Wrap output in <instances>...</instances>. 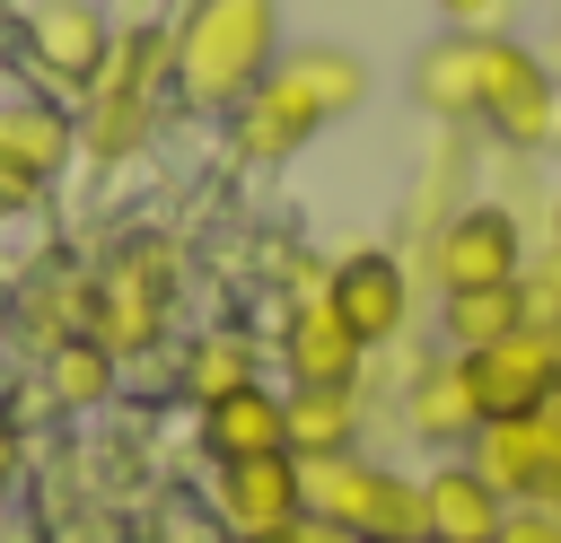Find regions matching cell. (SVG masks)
<instances>
[{"label": "cell", "instance_id": "cell-1", "mask_svg": "<svg viewBox=\"0 0 561 543\" xmlns=\"http://www.w3.org/2000/svg\"><path fill=\"white\" fill-rule=\"evenodd\" d=\"M280 61V0H175L167 18V96L184 114H228Z\"/></svg>", "mask_w": 561, "mask_h": 543}, {"label": "cell", "instance_id": "cell-2", "mask_svg": "<svg viewBox=\"0 0 561 543\" xmlns=\"http://www.w3.org/2000/svg\"><path fill=\"white\" fill-rule=\"evenodd\" d=\"M307 482V517L324 525H351L359 543H430V517H421V482L377 464V455H307L298 464Z\"/></svg>", "mask_w": 561, "mask_h": 543}, {"label": "cell", "instance_id": "cell-3", "mask_svg": "<svg viewBox=\"0 0 561 543\" xmlns=\"http://www.w3.org/2000/svg\"><path fill=\"white\" fill-rule=\"evenodd\" d=\"M175 280H184L175 245H167V236H131V245L88 280V333H96L114 359L158 350L167 324H175Z\"/></svg>", "mask_w": 561, "mask_h": 543}, {"label": "cell", "instance_id": "cell-4", "mask_svg": "<svg viewBox=\"0 0 561 543\" xmlns=\"http://www.w3.org/2000/svg\"><path fill=\"white\" fill-rule=\"evenodd\" d=\"M114 9L105 0H26V18H18V53H26V70L44 79V96H88L96 79H105V61H114Z\"/></svg>", "mask_w": 561, "mask_h": 543}, {"label": "cell", "instance_id": "cell-5", "mask_svg": "<svg viewBox=\"0 0 561 543\" xmlns=\"http://www.w3.org/2000/svg\"><path fill=\"white\" fill-rule=\"evenodd\" d=\"M526 272V219L508 201H456L430 228V280L447 289H508Z\"/></svg>", "mask_w": 561, "mask_h": 543}, {"label": "cell", "instance_id": "cell-6", "mask_svg": "<svg viewBox=\"0 0 561 543\" xmlns=\"http://www.w3.org/2000/svg\"><path fill=\"white\" fill-rule=\"evenodd\" d=\"M465 455L508 508H552L561 517V403L517 412V420H482Z\"/></svg>", "mask_w": 561, "mask_h": 543}, {"label": "cell", "instance_id": "cell-7", "mask_svg": "<svg viewBox=\"0 0 561 543\" xmlns=\"http://www.w3.org/2000/svg\"><path fill=\"white\" fill-rule=\"evenodd\" d=\"M324 307L359 333V350L377 359V350H394L403 333H412V263L394 254V245H351V254H333V272H324Z\"/></svg>", "mask_w": 561, "mask_h": 543}, {"label": "cell", "instance_id": "cell-8", "mask_svg": "<svg viewBox=\"0 0 561 543\" xmlns=\"http://www.w3.org/2000/svg\"><path fill=\"white\" fill-rule=\"evenodd\" d=\"M465 359V385H473V412L482 420H517V412H543L561 403V333H500L491 350H456Z\"/></svg>", "mask_w": 561, "mask_h": 543}, {"label": "cell", "instance_id": "cell-9", "mask_svg": "<svg viewBox=\"0 0 561 543\" xmlns=\"http://www.w3.org/2000/svg\"><path fill=\"white\" fill-rule=\"evenodd\" d=\"M210 517L228 543L245 534H289L307 517V482H298V455H237V464H210Z\"/></svg>", "mask_w": 561, "mask_h": 543}, {"label": "cell", "instance_id": "cell-10", "mask_svg": "<svg viewBox=\"0 0 561 543\" xmlns=\"http://www.w3.org/2000/svg\"><path fill=\"white\" fill-rule=\"evenodd\" d=\"M219 123H228V149H237L245 166H289V158H298V149L324 131L316 96H307L298 79H280V70H272L263 88H245V96H237Z\"/></svg>", "mask_w": 561, "mask_h": 543}, {"label": "cell", "instance_id": "cell-11", "mask_svg": "<svg viewBox=\"0 0 561 543\" xmlns=\"http://www.w3.org/2000/svg\"><path fill=\"white\" fill-rule=\"evenodd\" d=\"M280 377L289 385H359L368 377V350H359V333L324 307V298H298V307H280Z\"/></svg>", "mask_w": 561, "mask_h": 543}, {"label": "cell", "instance_id": "cell-12", "mask_svg": "<svg viewBox=\"0 0 561 543\" xmlns=\"http://www.w3.org/2000/svg\"><path fill=\"white\" fill-rule=\"evenodd\" d=\"M412 105L430 123H447V131L482 123V35L473 26H447V35H430L412 53Z\"/></svg>", "mask_w": 561, "mask_h": 543}, {"label": "cell", "instance_id": "cell-13", "mask_svg": "<svg viewBox=\"0 0 561 543\" xmlns=\"http://www.w3.org/2000/svg\"><path fill=\"white\" fill-rule=\"evenodd\" d=\"M403 429H412L421 447H438V455H465V447H473L482 412H473V385H465V359H456V350H438V359H421V368L403 377Z\"/></svg>", "mask_w": 561, "mask_h": 543}, {"label": "cell", "instance_id": "cell-14", "mask_svg": "<svg viewBox=\"0 0 561 543\" xmlns=\"http://www.w3.org/2000/svg\"><path fill=\"white\" fill-rule=\"evenodd\" d=\"M421 517H430V543H500L508 499L473 473V455H447L421 473Z\"/></svg>", "mask_w": 561, "mask_h": 543}, {"label": "cell", "instance_id": "cell-15", "mask_svg": "<svg viewBox=\"0 0 561 543\" xmlns=\"http://www.w3.org/2000/svg\"><path fill=\"white\" fill-rule=\"evenodd\" d=\"M237 385H263V342L245 324H202V333L175 342V394L193 412L219 403V394H237Z\"/></svg>", "mask_w": 561, "mask_h": 543}, {"label": "cell", "instance_id": "cell-16", "mask_svg": "<svg viewBox=\"0 0 561 543\" xmlns=\"http://www.w3.org/2000/svg\"><path fill=\"white\" fill-rule=\"evenodd\" d=\"M70 158H79V114H70L61 96L35 88V96H9V105H0V166L53 184Z\"/></svg>", "mask_w": 561, "mask_h": 543}, {"label": "cell", "instance_id": "cell-17", "mask_svg": "<svg viewBox=\"0 0 561 543\" xmlns=\"http://www.w3.org/2000/svg\"><path fill=\"white\" fill-rule=\"evenodd\" d=\"M193 438H202V455H210V464L280 455V447H289V429H280V385H237V394L202 403V412H193Z\"/></svg>", "mask_w": 561, "mask_h": 543}, {"label": "cell", "instance_id": "cell-18", "mask_svg": "<svg viewBox=\"0 0 561 543\" xmlns=\"http://www.w3.org/2000/svg\"><path fill=\"white\" fill-rule=\"evenodd\" d=\"M280 429L289 455H351L359 447V385H280Z\"/></svg>", "mask_w": 561, "mask_h": 543}, {"label": "cell", "instance_id": "cell-19", "mask_svg": "<svg viewBox=\"0 0 561 543\" xmlns=\"http://www.w3.org/2000/svg\"><path fill=\"white\" fill-rule=\"evenodd\" d=\"M280 79H298L307 96H316V114L324 123H342V114H359L368 105V61L359 53H342V44H280V61H272Z\"/></svg>", "mask_w": 561, "mask_h": 543}, {"label": "cell", "instance_id": "cell-20", "mask_svg": "<svg viewBox=\"0 0 561 543\" xmlns=\"http://www.w3.org/2000/svg\"><path fill=\"white\" fill-rule=\"evenodd\" d=\"M114 385H123V359L96 333H70V342L44 350V394L61 412H96V403H114Z\"/></svg>", "mask_w": 561, "mask_h": 543}, {"label": "cell", "instance_id": "cell-21", "mask_svg": "<svg viewBox=\"0 0 561 543\" xmlns=\"http://www.w3.org/2000/svg\"><path fill=\"white\" fill-rule=\"evenodd\" d=\"M526 307H517V280L508 289H447L438 298V342L447 350H491L500 333H517Z\"/></svg>", "mask_w": 561, "mask_h": 543}, {"label": "cell", "instance_id": "cell-22", "mask_svg": "<svg viewBox=\"0 0 561 543\" xmlns=\"http://www.w3.org/2000/svg\"><path fill=\"white\" fill-rule=\"evenodd\" d=\"M517 307H526L535 333H561V254H526V272H517Z\"/></svg>", "mask_w": 561, "mask_h": 543}, {"label": "cell", "instance_id": "cell-23", "mask_svg": "<svg viewBox=\"0 0 561 543\" xmlns=\"http://www.w3.org/2000/svg\"><path fill=\"white\" fill-rule=\"evenodd\" d=\"M456 166H465V149L447 140V149H438V166H430V184H412V201H403V228H438V219H447V193H456Z\"/></svg>", "mask_w": 561, "mask_h": 543}, {"label": "cell", "instance_id": "cell-24", "mask_svg": "<svg viewBox=\"0 0 561 543\" xmlns=\"http://www.w3.org/2000/svg\"><path fill=\"white\" fill-rule=\"evenodd\" d=\"M447 26H473V35H491V26H508V0H430Z\"/></svg>", "mask_w": 561, "mask_h": 543}, {"label": "cell", "instance_id": "cell-25", "mask_svg": "<svg viewBox=\"0 0 561 543\" xmlns=\"http://www.w3.org/2000/svg\"><path fill=\"white\" fill-rule=\"evenodd\" d=\"M500 543H561V517H552V508H508Z\"/></svg>", "mask_w": 561, "mask_h": 543}, {"label": "cell", "instance_id": "cell-26", "mask_svg": "<svg viewBox=\"0 0 561 543\" xmlns=\"http://www.w3.org/2000/svg\"><path fill=\"white\" fill-rule=\"evenodd\" d=\"M35 201H44V184H35V175H18V166H0V228H9V219H26Z\"/></svg>", "mask_w": 561, "mask_h": 543}, {"label": "cell", "instance_id": "cell-27", "mask_svg": "<svg viewBox=\"0 0 561 543\" xmlns=\"http://www.w3.org/2000/svg\"><path fill=\"white\" fill-rule=\"evenodd\" d=\"M175 9L167 0H114V26H167Z\"/></svg>", "mask_w": 561, "mask_h": 543}, {"label": "cell", "instance_id": "cell-28", "mask_svg": "<svg viewBox=\"0 0 561 543\" xmlns=\"http://www.w3.org/2000/svg\"><path fill=\"white\" fill-rule=\"evenodd\" d=\"M298 543H359L351 525H324V517H298Z\"/></svg>", "mask_w": 561, "mask_h": 543}, {"label": "cell", "instance_id": "cell-29", "mask_svg": "<svg viewBox=\"0 0 561 543\" xmlns=\"http://www.w3.org/2000/svg\"><path fill=\"white\" fill-rule=\"evenodd\" d=\"M9 482H18V429L0 420V490H9Z\"/></svg>", "mask_w": 561, "mask_h": 543}, {"label": "cell", "instance_id": "cell-30", "mask_svg": "<svg viewBox=\"0 0 561 543\" xmlns=\"http://www.w3.org/2000/svg\"><path fill=\"white\" fill-rule=\"evenodd\" d=\"M245 543H298V525H289V534H245Z\"/></svg>", "mask_w": 561, "mask_h": 543}, {"label": "cell", "instance_id": "cell-31", "mask_svg": "<svg viewBox=\"0 0 561 543\" xmlns=\"http://www.w3.org/2000/svg\"><path fill=\"white\" fill-rule=\"evenodd\" d=\"M552 254H561V201H552Z\"/></svg>", "mask_w": 561, "mask_h": 543}, {"label": "cell", "instance_id": "cell-32", "mask_svg": "<svg viewBox=\"0 0 561 543\" xmlns=\"http://www.w3.org/2000/svg\"><path fill=\"white\" fill-rule=\"evenodd\" d=\"M552 53H561V26H552Z\"/></svg>", "mask_w": 561, "mask_h": 543}]
</instances>
